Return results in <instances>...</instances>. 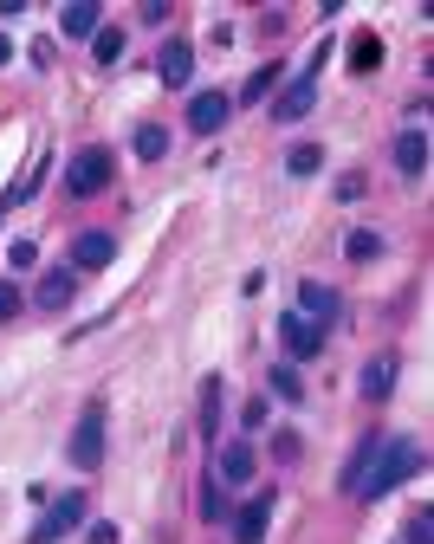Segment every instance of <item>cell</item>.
<instances>
[{
  "label": "cell",
  "mask_w": 434,
  "mask_h": 544,
  "mask_svg": "<svg viewBox=\"0 0 434 544\" xmlns=\"http://www.w3.org/2000/svg\"><path fill=\"white\" fill-rule=\"evenodd\" d=\"M311 98H318V91L298 78V85H286V91L273 98V117H279V124H298V117H311Z\"/></svg>",
  "instance_id": "e0dca14e"
},
{
  "label": "cell",
  "mask_w": 434,
  "mask_h": 544,
  "mask_svg": "<svg viewBox=\"0 0 434 544\" xmlns=\"http://www.w3.org/2000/svg\"><path fill=\"white\" fill-rule=\"evenodd\" d=\"M273 396H305V383H298V370H273Z\"/></svg>",
  "instance_id": "d4e9b609"
},
{
  "label": "cell",
  "mask_w": 434,
  "mask_h": 544,
  "mask_svg": "<svg viewBox=\"0 0 434 544\" xmlns=\"http://www.w3.org/2000/svg\"><path fill=\"white\" fill-rule=\"evenodd\" d=\"M85 512H91V499L85 493H59V499H46V519L33 525V538L26 544H59L72 525H85Z\"/></svg>",
  "instance_id": "7a4b0ae2"
},
{
  "label": "cell",
  "mask_w": 434,
  "mask_h": 544,
  "mask_svg": "<svg viewBox=\"0 0 434 544\" xmlns=\"http://www.w3.org/2000/svg\"><path fill=\"white\" fill-rule=\"evenodd\" d=\"M59 26H65L72 39H91V33L104 26V7H98V0H72V7L59 13Z\"/></svg>",
  "instance_id": "9a60e30c"
},
{
  "label": "cell",
  "mask_w": 434,
  "mask_h": 544,
  "mask_svg": "<svg viewBox=\"0 0 434 544\" xmlns=\"http://www.w3.org/2000/svg\"><path fill=\"white\" fill-rule=\"evenodd\" d=\"M91 59L117 65V59H124V33H117V26H98V33H91Z\"/></svg>",
  "instance_id": "d6986e66"
},
{
  "label": "cell",
  "mask_w": 434,
  "mask_h": 544,
  "mask_svg": "<svg viewBox=\"0 0 434 544\" xmlns=\"http://www.w3.org/2000/svg\"><path fill=\"white\" fill-rule=\"evenodd\" d=\"M344 253H350V260H376V253H383V240H376V234H363V227H357V234L344 240Z\"/></svg>",
  "instance_id": "cb8c5ba5"
},
{
  "label": "cell",
  "mask_w": 434,
  "mask_h": 544,
  "mask_svg": "<svg viewBox=\"0 0 434 544\" xmlns=\"http://www.w3.org/2000/svg\"><path fill=\"white\" fill-rule=\"evenodd\" d=\"M7 260H13V266H20V272H26V266H39V253H33V240H13V247H7Z\"/></svg>",
  "instance_id": "f1b7e54d"
},
{
  "label": "cell",
  "mask_w": 434,
  "mask_h": 544,
  "mask_svg": "<svg viewBox=\"0 0 434 544\" xmlns=\"http://www.w3.org/2000/svg\"><path fill=\"white\" fill-rule=\"evenodd\" d=\"M85 544H117V525H91V538Z\"/></svg>",
  "instance_id": "f546056e"
},
{
  "label": "cell",
  "mask_w": 434,
  "mask_h": 544,
  "mask_svg": "<svg viewBox=\"0 0 434 544\" xmlns=\"http://www.w3.org/2000/svg\"><path fill=\"white\" fill-rule=\"evenodd\" d=\"M376 447H383V434H363V441H357V454H350L344 460V473H337V486H344V493H363V473H370V460H376Z\"/></svg>",
  "instance_id": "4fadbf2b"
},
{
  "label": "cell",
  "mask_w": 434,
  "mask_h": 544,
  "mask_svg": "<svg viewBox=\"0 0 434 544\" xmlns=\"http://www.w3.org/2000/svg\"><path fill=\"white\" fill-rule=\"evenodd\" d=\"M409 544H434V512H415L409 519Z\"/></svg>",
  "instance_id": "484cf974"
},
{
  "label": "cell",
  "mask_w": 434,
  "mask_h": 544,
  "mask_svg": "<svg viewBox=\"0 0 434 544\" xmlns=\"http://www.w3.org/2000/svg\"><path fill=\"white\" fill-rule=\"evenodd\" d=\"M253 473H260L253 447L247 441H221V454H214V486H247Z\"/></svg>",
  "instance_id": "277c9868"
},
{
  "label": "cell",
  "mask_w": 434,
  "mask_h": 544,
  "mask_svg": "<svg viewBox=\"0 0 434 544\" xmlns=\"http://www.w3.org/2000/svg\"><path fill=\"white\" fill-rule=\"evenodd\" d=\"M195 428L208 434V441L221 434V376H208V383H201V421H195Z\"/></svg>",
  "instance_id": "ac0fdd59"
},
{
  "label": "cell",
  "mask_w": 434,
  "mask_h": 544,
  "mask_svg": "<svg viewBox=\"0 0 434 544\" xmlns=\"http://www.w3.org/2000/svg\"><path fill=\"white\" fill-rule=\"evenodd\" d=\"M286 169H292V175H318V169H324V149H318V143H298L292 156H286Z\"/></svg>",
  "instance_id": "603a6c76"
},
{
  "label": "cell",
  "mask_w": 434,
  "mask_h": 544,
  "mask_svg": "<svg viewBox=\"0 0 434 544\" xmlns=\"http://www.w3.org/2000/svg\"><path fill=\"white\" fill-rule=\"evenodd\" d=\"M72 460L78 467H98L104 460V408H85V421H78V434H72Z\"/></svg>",
  "instance_id": "ba28073f"
},
{
  "label": "cell",
  "mask_w": 434,
  "mask_h": 544,
  "mask_svg": "<svg viewBox=\"0 0 434 544\" xmlns=\"http://www.w3.org/2000/svg\"><path fill=\"white\" fill-rule=\"evenodd\" d=\"M350 52H357V59H350L357 72H376V65H383V39H376V33H357V46H350Z\"/></svg>",
  "instance_id": "7402d4cb"
},
{
  "label": "cell",
  "mask_w": 434,
  "mask_h": 544,
  "mask_svg": "<svg viewBox=\"0 0 434 544\" xmlns=\"http://www.w3.org/2000/svg\"><path fill=\"white\" fill-rule=\"evenodd\" d=\"M162 149H169V130H162V124H137V156H143V162H156Z\"/></svg>",
  "instance_id": "44dd1931"
},
{
  "label": "cell",
  "mask_w": 434,
  "mask_h": 544,
  "mask_svg": "<svg viewBox=\"0 0 434 544\" xmlns=\"http://www.w3.org/2000/svg\"><path fill=\"white\" fill-rule=\"evenodd\" d=\"M13 311H20V285H13V279H0V324H7Z\"/></svg>",
  "instance_id": "4316f807"
},
{
  "label": "cell",
  "mask_w": 434,
  "mask_h": 544,
  "mask_svg": "<svg viewBox=\"0 0 434 544\" xmlns=\"http://www.w3.org/2000/svg\"><path fill=\"white\" fill-rule=\"evenodd\" d=\"M298 305H305L298 318H311L318 331H324V324H337V318H344V298H337L331 285H318V279H305V285H298Z\"/></svg>",
  "instance_id": "5b68a950"
},
{
  "label": "cell",
  "mask_w": 434,
  "mask_h": 544,
  "mask_svg": "<svg viewBox=\"0 0 434 544\" xmlns=\"http://www.w3.org/2000/svg\"><path fill=\"white\" fill-rule=\"evenodd\" d=\"M188 72H195V52H188V39H169V46H162L156 78H162L169 91H182V85H188Z\"/></svg>",
  "instance_id": "8fae6325"
},
{
  "label": "cell",
  "mask_w": 434,
  "mask_h": 544,
  "mask_svg": "<svg viewBox=\"0 0 434 544\" xmlns=\"http://www.w3.org/2000/svg\"><path fill=\"white\" fill-rule=\"evenodd\" d=\"M266 525H273V493H260L247 512H234V544H260Z\"/></svg>",
  "instance_id": "30bf717a"
},
{
  "label": "cell",
  "mask_w": 434,
  "mask_h": 544,
  "mask_svg": "<svg viewBox=\"0 0 434 544\" xmlns=\"http://www.w3.org/2000/svg\"><path fill=\"white\" fill-rule=\"evenodd\" d=\"M396 169H402V175H422V169H428V136H422V124L396 136Z\"/></svg>",
  "instance_id": "2e32d148"
},
{
  "label": "cell",
  "mask_w": 434,
  "mask_h": 544,
  "mask_svg": "<svg viewBox=\"0 0 434 544\" xmlns=\"http://www.w3.org/2000/svg\"><path fill=\"white\" fill-rule=\"evenodd\" d=\"M227 111H234V98H227V91H195V104H188V130L214 136V130L227 124Z\"/></svg>",
  "instance_id": "52a82bcc"
},
{
  "label": "cell",
  "mask_w": 434,
  "mask_h": 544,
  "mask_svg": "<svg viewBox=\"0 0 434 544\" xmlns=\"http://www.w3.org/2000/svg\"><path fill=\"white\" fill-rule=\"evenodd\" d=\"M72 292H78V272H72V266H52V272H39L33 305H39V311H65V305H72Z\"/></svg>",
  "instance_id": "8992f818"
},
{
  "label": "cell",
  "mask_w": 434,
  "mask_h": 544,
  "mask_svg": "<svg viewBox=\"0 0 434 544\" xmlns=\"http://www.w3.org/2000/svg\"><path fill=\"white\" fill-rule=\"evenodd\" d=\"M273 85H279V65H260V72H253L247 85H240V104H260V98H266Z\"/></svg>",
  "instance_id": "ffe728a7"
},
{
  "label": "cell",
  "mask_w": 434,
  "mask_h": 544,
  "mask_svg": "<svg viewBox=\"0 0 434 544\" xmlns=\"http://www.w3.org/2000/svg\"><path fill=\"white\" fill-rule=\"evenodd\" d=\"M279 337H286V350H292V357H318V350H324V331H318L311 318H298V311H292L286 324H279Z\"/></svg>",
  "instance_id": "5bb4252c"
},
{
  "label": "cell",
  "mask_w": 434,
  "mask_h": 544,
  "mask_svg": "<svg viewBox=\"0 0 434 544\" xmlns=\"http://www.w3.org/2000/svg\"><path fill=\"white\" fill-rule=\"evenodd\" d=\"M201 512H208V519H221V512H227V499H221V486H201Z\"/></svg>",
  "instance_id": "83f0119b"
},
{
  "label": "cell",
  "mask_w": 434,
  "mask_h": 544,
  "mask_svg": "<svg viewBox=\"0 0 434 544\" xmlns=\"http://www.w3.org/2000/svg\"><path fill=\"white\" fill-rule=\"evenodd\" d=\"M422 467V447H415V434H396V441H383L376 447V460H370V473H363V493L357 499H383V493H396L409 473Z\"/></svg>",
  "instance_id": "6da1fadb"
},
{
  "label": "cell",
  "mask_w": 434,
  "mask_h": 544,
  "mask_svg": "<svg viewBox=\"0 0 434 544\" xmlns=\"http://www.w3.org/2000/svg\"><path fill=\"white\" fill-rule=\"evenodd\" d=\"M396 376H402L396 357H370V363H363V396H370V402H389V396H396Z\"/></svg>",
  "instance_id": "7c38bea8"
},
{
  "label": "cell",
  "mask_w": 434,
  "mask_h": 544,
  "mask_svg": "<svg viewBox=\"0 0 434 544\" xmlns=\"http://www.w3.org/2000/svg\"><path fill=\"white\" fill-rule=\"evenodd\" d=\"M117 260V240L111 234H78L72 240V272H98V266H111Z\"/></svg>",
  "instance_id": "9c48e42d"
},
{
  "label": "cell",
  "mask_w": 434,
  "mask_h": 544,
  "mask_svg": "<svg viewBox=\"0 0 434 544\" xmlns=\"http://www.w3.org/2000/svg\"><path fill=\"white\" fill-rule=\"evenodd\" d=\"M7 52H13V46H7V39H0V65H7Z\"/></svg>",
  "instance_id": "4dcf8cb0"
},
{
  "label": "cell",
  "mask_w": 434,
  "mask_h": 544,
  "mask_svg": "<svg viewBox=\"0 0 434 544\" xmlns=\"http://www.w3.org/2000/svg\"><path fill=\"white\" fill-rule=\"evenodd\" d=\"M65 188H72L78 201H85V195H104V188H111V149L91 143L85 156H72V169H65Z\"/></svg>",
  "instance_id": "3957f363"
}]
</instances>
